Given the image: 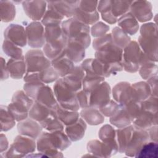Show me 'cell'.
<instances>
[{
  "label": "cell",
  "instance_id": "6da1fadb",
  "mask_svg": "<svg viewBox=\"0 0 158 158\" xmlns=\"http://www.w3.org/2000/svg\"><path fill=\"white\" fill-rule=\"evenodd\" d=\"M122 56L123 49L114 43L96 51L94 58L101 63L105 78L109 77L111 75H116L123 70Z\"/></svg>",
  "mask_w": 158,
  "mask_h": 158
},
{
  "label": "cell",
  "instance_id": "7a4b0ae2",
  "mask_svg": "<svg viewBox=\"0 0 158 158\" xmlns=\"http://www.w3.org/2000/svg\"><path fill=\"white\" fill-rule=\"evenodd\" d=\"M138 43L144 54L151 60L157 62V27L156 23L148 22L140 28Z\"/></svg>",
  "mask_w": 158,
  "mask_h": 158
},
{
  "label": "cell",
  "instance_id": "3957f363",
  "mask_svg": "<svg viewBox=\"0 0 158 158\" xmlns=\"http://www.w3.org/2000/svg\"><path fill=\"white\" fill-rule=\"evenodd\" d=\"M64 34L69 40H72L81 43L85 49L91 43L90 28L73 17L64 20L61 23Z\"/></svg>",
  "mask_w": 158,
  "mask_h": 158
},
{
  "label": "cell",
  "instance_id": "277c9868",
  "mask_svg": "<svg viewBox=\"0 0 158 158\" xmlns=\"http://www.w3.org/2000/svg\"><path fill=\"white\" fill-rule=\"evenodd\" d=\"M34 101L23 90H18L13 94L11 102L7 107L15 120L19 122L28 118Z\"/></svg>",
  "mask_w": 158,
  "mask_h": 158
},
{
  "label": "cell",
  "instance_id": "5b68a950",
  "mask_svg": "<svg viewBox=\"0 0 158 158\" xmlns=\"http://www.w3.org/2000/svg\"><path fill=\"white\" fill-rule=\"evenodd\" d=\"M53 91L58 104L62 107L78 111L80 105L76 97V93L71 90L64 82L62 78H59L53 86Z\"/></svg>",
  "mask_w": 158,
  "mask_h": 158
},
{
  "label": "cell",
  "instance_id": "8992f818",
  "mask_svg": "<svg viewBox=\"0 0 158 158\" xmlns=\"http://www.w3.org/2000/svg\"><path fill=\"white\" fill-rule=\"evenodd\" d=\"M36 139L24 136L17 135L9 148L4 152V157H23L35 151L36 148Z\"/></svg>",
  "mask_w": 158,
  "mask_h": 158
},
{
  "label": "cell",
  "instance_id": "52a82bcc",
  "mask_svg": "<svg viewBox=\"0 0 158 158\" xmlns=\"http://www.w3.org/2000/svg\"><path fill=\"white\" fill-rule=\"evenodd\" d=\"M143 52L136 41H131L123 49L122 65L125 71L136 73L139 68V64Z\"/></svg>",
  "mask_w": 158,
  "mask_h": 158
},
{
  "label": "cell",
  "instance_id": "ba28073f",
  "mask_svg": "<svg viewBox=\"0 0 158 158\" xmlns=\"http://www.w3.org/2000/svg\"><path fill=\"white\" fill-rule=\"evenodd\" d=\"M25 59L27 72H40L51 66V61L39 49L28 51L25 55Z\"/></svg>",
  "mask_w": 158,
  "mask_h": 158
},
{
  "label": "cell",
  "instance_id": "9c48e42d",
  "mask_svg": "<svg viewBox=\"0 0 158 158\" xmlns=\"http://www.w3.org/2000/svg\"><path fill=\"white\" fill-rule=\"evenodd\" d=\"M27 44L34 49L43 48L46 43L44 28L41 22L33 21L28 24L25 28Z\"/></svg>",
  "mask_w": 158,
  "mask_h": 158
},
{
  "label": "cell",
  "instance_id": "30bf717a",
  "mask_svg": "<svg viewBox=\"0 0 158 158\" xmlns=\"http://www.w3.org/2000/svg\"><path fill=\"white\" fill-rule=\"evenodd\" d=\"M111 88L109 83L102 81L90 93V106L95 108H100L110 100Z\"/></svg>",
  "mask_w": 158,
  "mask_h": 158
},
{
  "label": "cell",
  "instance_id": "8fae6325",
  "mask_svg": "<svg viewBox=\"0 0 158 158\" xmlns=\"http://www.w3.org/2000/svg\"><path fill=\"white\" fill-rule=\"evenodd\" d=\"M149 141L150 139L147 130L135 128L131 140L124 154L128 157H135L143 145Z\"/></svg>",
  "mask_w": 158,
  "mask_h": 158
},
{
  "label": "cell",
  "instance_id": "7c38bea8",
  "mask_svg": "<svg viewBox=\"0 0 158 158\" xmlns=\"http://www.w3.org/2000/svg\"><path fill=\"white\" fill-rule=\"evenodd\" d=\"M152 6L148 1H133L130 12L139 22H146L153 17Z\"/></svg>",
  "mask_w": 158,
  "mask_h": 158
},
{
  "label": "cell",
  "instance_id": "4fadbf2b",
  "mask_svg": "<svg viewBox=\"0 0 158 158\" xmlns=\"http://www.w3.org/2000/svg\"><path fill=\"white\" fill-rule=\"evenodd\" d=\"M4 37L20 48L27 44L25 28L19 24L12 23L7 27L4 31Z\"/></svg>",
  "mask_w": 158,
  "mask_h": 158
},
{
  "label": "cell",
  "instance_id": "5bb4252c",
  "mask_svg": "<svg viewBox=\"0 0 158 158\" xmlns=\"http://www.w3.org/2000/svg\"><path fill=\"white\" fill-rule=\"evenodd\" d=\"M36 149L48 156V157H62L64 156L60 151L56 149L50 138L49 132L42 131L36 139Z\"/></svg>",
  "mask_w": 158,
  "mask_h": 158
},
{
  "label": "cell",
  "instance_id": "9a60e30c",
  "mask_svg": "<svg viewBox=\"0 0 158 158\" xmlns=\"http://www.w3.org/2000/svg\"><path fill=\"white\" fill-rule=\"evenodd\" d=\"M22 7L26 15L33 21L41 20L46 11L47 1H25Z\"/></svg>",
  "mask_w": 158,
  "mask_h": 158
},
{
  "label": "cell",
  "instance_id": "2e32d148",
  "mask_svg": "<svg viewBox=\"0 0 158 158\" xmlns=\"http://www.w3.org/2000/svg\"><path fill=\"white\" fill-rule=\"evenodd\" d=\"M112 94L114 98L120 106H123L133 99L131 85L127 81L117 83L112 88Z\"/></svg>",
  "mask_w": 158,
  "mask_h": 158
},
{
  "label": "cell",
  "instance_id": "e0dca14e",
  "mask_svg": "<svg viewBox=\"0 0 158 158\" xmlns=\"http://www.w3.org/2000/svg\"><path fill=\"white\" fill-rule=\"evenodd\" d=\"M17 131L20 135L36 139L43 131V128L39 122L28 117L18 122Z\"/></svg>",
  "mask_w": 158,
  "mask_h": 158
},
{
  "label": "cell",
  "instance_id": "ac0fdd59",
  "mask_svg": "<svg viewBox=\"0 0 158 158\" xmlns=\"http://www.w3.org/2000/svg\"><path fill=\"white\" fill-rule=\"evenodd\" d=\"M85 72L80 65H75L72 70L62 77L65 84L73 91L77 93L82 89V82Z\"/></svg>",
  "mask_w": 158,
  "mask_h": 158
},
{
  "label": "cell",
  "instance_id": "d6986e66",
  "mask_svg": "<svg viewBox=\"0 0 158 158\" xmlns=\"http://www.w3.org/2000/svg\"><path fill=\"white\" fill-rule=\"evenodd\" d=\"M67 43V38L64 35L60 39L45 43L43 47V51L45 56L51 61L59 56L65 50Z\"/></svg>",
  "mask_w": 158,
  "mask_h": 158
},
{
  "label": "cell",
  "instance_id": "ffe728a7",
  "mask_svg": "<svg viewBox=\"0 0 158 158\" xmlns=\"http://www.w3.org/2000/svg\"><path fill=\"white\" fill-rule=\"evenodd\" d=\"M85 49V47L79 42L67 39L65 53L73 63H78L84 59Z\"/></svg>",
  "mask_w": 158,
  "mask_h": 158
},
{
  "label": "cell",
  "instance_id": "44dd1931",
  "mask_svg": "<svg viewBox=\"0 0 158 158\" xmlns=\"http://www.w3.org/2000/svg\"><path fill=\"white\" fill-rule=\"evenodd\" d=\"M86 148L88 152L94 157L107 158L115 154L109 146L98 139L88 141Z\"/></svg>",
  "mask_w": 158,
  "mask_h": 158
},
{
  "label": "cell",
  "instance_id": "7402d4cb",
  "mask_svg": "<svg viewBox=\"0 0 158 158\" xmlns=\"http://www.w3.org/2000/svg\"><path fill=\"white\" fill-rule=\"evenodd\" d=\"M98 136L101 141L109 146L116 154L118 152V144L116 130L109 124L103 125L98 131Z\"/></svg>",
  "mask_w": 158,
  "mask_h": 158
},
{
  "label": "cell",
  "instance_id": "603a6c76",
  "mask_svg": "<svg viewBox=\"0 0 158 158\" xmlns=\"http://www.w3.org/2000/svg\"><path fill=\"white\" fill-rule=\"evenodd\" d=\"M7 67L10 77L14 79H21L27 73L25 56L20 58H10L7 62Z\"/></svg>",
  "mask_w": 158,
  "mask_h": 158
},
{
  "label": "cell",
  "instance_id": "cb8c5ba5",
  "mask_svg": "<svg viewBox=\"0 0 158 158\" xmlns=\"http://www.w3.org/2000/svg\"><path fill=\"white\" fill-rule=\"evenodd\" d=\"M132 123L135 128L147 130L152 126L157 125V113H152L142 109V111Z\"/></svg>",
  "mask_w": 158,
  "mask_h": 158
},
{
  "label": "cell",
  "instance_id": "d4e9b609",
  "mask_svg": "<svg viewBox=\"0 0 158 158\" xmlns=\"http://www.w3.org/2000/svg\"><path fill=\"white\" fill-rule=\"evenodd\" d=\"M51 66L62 78L70 73L74 68V63L66 56L64 51L57 58L51 60Z\"/></svg>",
  "mask_w": 158,
  "mask_h": 158
},
{
  "label": "cell",
  "instance_id": "484cf974",
  "mask_svg": "<svg viewBox=\"0 0 158 158\" xmlns=\"http://www.w3.org/2000/svg\"><path fill=\"white\" fill-rule=\"evenodd\" d=\"M117 23L118 27L127 35H134L139 30V23L130 11L119 17Z\"/></svg>",
  "mask_w": 158,
  "mask_h": 158
},
{
  "label": "cell",
  "instance_id": "4316f807",
  "mask_svg": "<svg viewBox=\"0 0 158 158\" xmlns=\"http://www.w3.org/2000/svg\"><path fill=\"white\" fill-rule=\"evenodd\" d=\"M35 101H37L52 110H55L59 105L53 90L46 85L39 90Z\"/></svg>",
  "mask_w": 158,
  "mask_h": 158
},
{
  "label": "cell",
  "instance_id": "83f0119b",
  "mask_svg": "<svg viewBox=\"0 0 158 158\" xmlns=\"http://www.w3.org/2000/svg\"><path fill=\"white\" fill-rule=\"evenodd\" d=\"M86 127V123L81 117H80L75 123L65 127V133L71 141H78L85 136Z\"/></svg>",
  "mask_w": 158,
  "mask_h": 158
},
{
  "label": "cell",
  "instance_id": "f1b7e54d",
  "mask_svg": "<svg viewBox=\"0 0 158 158\" xmlns=\"http://www.w3.org/2000/svg\"><path fill=\"white\" fill-rule=\"evenodd\" d=\"M135 127L133 125L117 128L116 130V137L118 144V152L125 153V151L131 140Z\"/></svg>",
  "mask_w": 158,
  "mask_h": 158
},
{
  "label": "cell",
  "instance_id": "f546056e",
  "mask_svg": "<svg viewBox=\"0 0 158 158\" xmlns=\"http://www.w3.org/2000/svg\"><path fill=\"white\" fill-rule=\"evenodd\" d=\"M80 117L90 125H98L104 122V116L99 109L93 107L83 108L80 113Z\"/></svg>",
  "mask_w": 158,
  "mask_h": 158
},
{
  "label": "cell",
  "instance_id": "4dcf8cb0",
  "mask_svg": "<svg viewBox=\"0 0 158 158\" xmlns=\"http://www.w3.org/2000/svg\"><path fill=\"white\" fill-rule=\"evenodd\" d=\"M138 71L142 78L148 80L151 77L157 75V65L156 62L148 58L143 52Z\"/></svg>",
  "mask_w": 158,
  "mask_h": 158
},
{
  "label": "cell",
  "instance_id": "1f68e13d",
  "mask_svg": "<svg viewBox=\"0 0 158 158\" xmlns=\"http://www.w3.org/2000/svg\"><path fill=\"white\" fill-rule=\"evenodd\" d=\"M80 1H51L54 8L64 18L73 17L75 9L78 7Z\"/></svg>",
  "mask_w": 158,
  "mask_h": 158
},
{
  "label": "cell",
  "instance_id": "d6a6232c",
  "mask_svg": "<svg viewBox=\"0 0 158 158\" xmlns=\"http://www.w3.org/2000/svg\"><path fill=\"white\" fill-rule=\"evenodd\" d=\"M52 109L46 106L35 101L29 110L28 117L40 123L48 118L52 112Z\"/></svg>",
  "mask_w": 158,
  "mask_h": 158
},
{
  "label": "cell",
  "instance_id": "836d02e7",
  "mask_svg": "<svg viewBox=\"0 0 158 158\" xmlns=\"http://www.w3.org/2000/svg\"><path fill=\"white\" fill-rule=\"evenodd\" d=\"M131 85L133 100L143 102L151 96V88L146 81H139Z\"/></svg>",
  "mask_w": 158,
  "mask_h": 158
},
{
  "label": "cell",
  "instance_id": "e575fe53",
  "mask_svg": "<svg viewBox=\"0 0 158 158\" xmlns=\"http://www.w3.org/2000/svg\"><path fill=\"white\" fill-rule=\"evenodd\" d=\"M57 118L65 126L75 123L80 118V114L78 111L72 110L61 107L59 104L55 109Z\"/></svg>",
  "mask_w": 158,
  "mask_h": 158
},
{
  "label": "cell",
  "instance_id": "d590c367",
  "mask_svg": "<svg viewBox=\"0 0 158 158\" xmlns=\"http://www.w3.org/2000/svg\"><path fill=\"white\" fill-rule=\"evenodd\" d=\"M64 19V17L54 8L51 1H47V10L41 19V23L43 26L62 23Z\"/></svg>",
  "mask_w": 158,
  "mask_h": 158
},
{
  "label": "cell",
  "instance_id": "8d00e7d4",
  "mask_svg": "<svg viewBox=\"0 0 158 158\" xmlns=\"http://www.w3.org/2000/svg\"><path fill=\"white\" fill-rule=\"evenodd\" d=\"M49 136L54 147L60 151L65 150L71 145L72 141L64 130L49 132Z\"/></svg>",
  "mask_w": 158,
  "mask_h": 158
},
{
  "label": "cell",
  "instance_id": "74e56055",
  "mask_svg": "<svg viewBox=\"0 0 158 158\" xmlns=\"http://www.w3.org/2000/svg\"><path fill=\"white\" fill-rule=\"evenodd\" d=\"M109 122L117 128H123L132 123V121L123 106H120L116 114L110 117Z\"/></svg>",
  "mask_w": 158,
  "mask_h": 158
},
{
  "label": "cell",
  "instance_id": "f35d334b",
  "mask_svg": "<svg viewBox=\"0 0 158 158\" xmlns=\"http://www.w3.org/2000/svg\"><path fill=\"white\" fill-rule=\"evenodd\" d=\"M40 123L43 128L49 132L64 130V125L57 118L55 110H53L51 115Z\"/></svg>",
  "mask_w": 158,
  "mask_h": 158
},
{
  "label": "cell",
  "instance_id": "ab89813d",
  "mask_svg": "<svg viewBox=\"0 0 158 158\" xmlns=\"http://www.w3.org/2000/svg\"><path fill=\"white\" fill-rule=\"evenodd\" d=\"M1 20L3 22H9L12 21L16 14L15 5L12 1H0Z\"/></svg>",
  "mask_w": 158,
  "mask_h": 158
},
{
  "label": "cell",
  "instance_id": "60d3db41",
  "mask_svg": "<svg viewBox=\"0 0 158 158\" xmlns=\"http://www.w3.org/2000/svg\"><path fill=\"white\" fill-rule=\"evenodd\" d=\"M102 19L109 24H114L117 22L118 19L115 17L111 11V1H99L97 7Z\"/></svg>",
  "mask_w": 158,
  "mask_h": 158
},
{
  "label": "cell",
  "instance_id": "b9f144b4",
  "mask_svg": "<svg viewBox=\"0 0 158 158\" xmlns=\"http://www.w3.org/2000/svg\"><path fill=\"white\" fill-rule=\"evenodd\" d=\"M15 120L6 106H1V131H7L15 125Z\"/></svg>",
  "mask_w": 158,
  "mask_h": 158
},
{
  "label": "cell",
  "instance_id": "7bdbcfd3",
  "mask_svg": "<svg viewBox=\"0 0 158 158\" xmlns=\"http://www.w3.org/2000/svg\"><path fill=\"white\" fill-rule=\"evenodd\" d=\"M73 18L79 22L86 25H94L99 19V12L97 11L93 13H87L80 10L78 7L75 9Z\"/></svg>",
  "mask_w": 158,
  "mask_h": 158
},
{
  "label": "cell",
  "instance_id": "ee69618b",
  "mask_svg": "<svg viewBox=\"0 0 158 158\" xmlns=\"http://www.w3.org/2000/svg\"><path fill=\"white\" fill-rule=\"evenodd\" d=\"M112 40L117 46L123 49L131 41V38L120 27H115L112 30Z\"/></svg>",
  "mask_w": 158,
  "mask_h": 158
},
{
  "label": "cell",
  "instance_id": "f6af8a7d",
  "mask_svg": "<svg viewBox=\"0 0 158 158\" xmlns=\"http://www.w3.org/2000/svg\"><path fill=\"white\" fill-rule=\"evenodd\" d=\"M157 142L149 141L143 145L135 157L139 158H157Z\"/></svg>",
  "mask_w": 158,
  "mask_h": 158
},
{
  "label": "cell",
  "instance_id": "bcb514c9",
  "mask_svg": "<svg viewBox=\"0 0 158 158\" xmlns=\"http://www.w3.org/2000/svg\"><path fill=\"white\" fill-rule=\"evenodd\" d=\"M64 35L61 23L52 24L45 27L44 36L46 43L56 41L60 39Z\"/></svg>",
  "mask_w": 158,
  "mask_h": 158
},
{
  "label": "cell",
  "instance_id": "7dc6e473",
  "mask_svg": "<svg viewBox=\"0 0 158 158\" xmlns=\"http://www.w3.org/2000/svg\"><path fill=\"white\" fill-rule=\"evenodd\" d=\"M132 1H111V11L113 15L118 19L128 12Z\"/></svg>",
  "mask_w": 158,
  "mask_h": 158
},
{
  "label": "cell",
  "instance_id": "c3c4849f",
  "mask_svg": "<svg viewBox=\"0 0 158 158\" xmlns=\"http://www.w3.org/2000/svg\"><path fill=\"white\" fill-rule=\"evenodd\" d=\"M104 77L99 76L85 75L82 82V89L85 91L91 93L97 86L104 81Z\"/></svg>",
  "mask_w": 158,
  "mask_h": 158
},
{
  "label": "cell",
  "instance_id": "681fc988",
  "mask_svg": "<svg viewBox=\"0 0 158 158\" xmlns=\"http://www.w3.org/2000/svg\"><path fill=\"white\" fill-rule=\"evenodd\" d=\"M2 48L4 52L10 58H20L23 56L21 48L6 39H4Z\"/></svg>",
  "mask_w": 158,
  "mask_h": 158
},
{
  "label": "cell",
  "instance_id": "f907efd6",
  "mask_svg": "<svg viewBox=\"0 0 158 158\" xmlns=\"http://www.w3.org/2000/svg\"><path fill=\"white\" fill-rule=\"evenodd\" d=\"M44 85L41 81H33L25 83L23 89L24 92L32 99L35 100L39 90Z\"/></svg>",
  "mask_w": 158,
  "mask_h": 158
},
{
  "label": "cell",
  "instance_id": "816d5d0a",
  "mask_svg": "<svg viewBox=\"0 0 158 158\" xmlns=\"http://www.w3.org/2000/svg\"><path fill=\"white\" fill-rule=\"evenodd\" d=\"M39 77L40 81L44 84L56 81L60 78L57 72L52 66L39 72Z\"/></svg>",
  "mask_w": 158,
  "mask_h": 158
},
{
  "label": "cell",
  "instance_id": "f5cc1de1",
  "mask_svg": "<svg viewBox=\"0 0 158 158\" xmlns=\"http://www.w3.org/2000/svg\"><path fill=\"white\" fill-rule=\"evenodd\" d=\"M128 112L132 122L142 111V103L135 100H131L123 106Z\"/></svg>",
  "mask_w": 158,
  "mask_h": 158
},
{
  "label": "cell",
  "instance_id": "db71d44e",
  "mask_svg": "<svg viewBox=\"0 0 158 158\" xmlns=\"http://www.w3.org/2000/svg\"><path fill=\"white\" fill-rule=\"evenodd\" d=\"M120 106L115 100L111 99L104 106L99 108V110L104 117H112L120 109Z\"/></svg>",
  "mask_w": 158,
  "mask_h": 158
},
{
  "label": "cell",
  "instance_id": "11a10c76",
  "mask_svg": "<svg viewBox=\"0 0 158 158\" xmlns=\"http://www.w3.org/2000/svg\"><path fill=\"white\" fill-rule=\"evenodd\" d=\"M114 43L111 33H107L105 35L95 38L93 41V47L97 51L106 46Z\"/></svg>",
  "mask_w": 158,
  "mask_h": 158
},
{
  "label": "cell",
  "instance_id": "9f6ffc18",
  "mask_svg": "<svg viewBox=\"0 0 158 158\" xmlns=\"http://www.w3.org/2000/svg\"><path fill=\"white\" fill-rule=\"evenodd\" d=\"M109 26L102 22H98L93 25L90 30L91 35L95 38L102 36L109 31Z\"/></svg>",
  "mask_w": 158,
  "mask_h": 158
},
{
  "label": "cell",
  "instance_id": "6f0895ef",
  "mask_svg": "<svg viewBox=\"0 0 158 158\" xmlns=\"http://www.w3.org/2000/svg\"><path fill=\"white\" fill-rule=\"evenodd\" d=\"M141 103L143 110L152 113H157V97L151 96Z\"/></svg>",
  "mask_w": 158,
  "mask_h": 158
},
{
  "label": "cell",
  "instance_id": "680465c9",
  "mask_svg": "<svg viewBox=\"0 0 158 158\" xmlns=\"http://www.w3.org/2000/svg\"><path fill=\"white\" fill-rule=\"evenodd\" d=\"M76 97L80 108H85L90 106V93L85 91L83 89L76 93Z\"/></svg>",
  "mask_w": 158,
  "mask_h": 158
},
{
  "label": "cell",
  "instance_id": "91938a15",
  "mask_svg": "<svg viewBox=\"0 0 158 158\" xmlns=\"http://www.w3.org/2000/svg\"><path fill=\"white\" fill-rule=\"evenodd\" d=\"M98 1H80L78 7L82 11L87 13H93L97 11Z\"/></svg>",
  "mask_w": 158,
  "mask_h": 158
},
{
  "label": "cell",
  "instance_id": "94428289",
  "mask_svg": "<svg viewBox=\"0 0 158 158\" xmlns=\"http://www.w3.org/2000/svg\"><path fill=\"white\" fill-rule=\"evenodd\" d=\"M148 85H149V87L151 88V96H156L157 97V93H158V85H157V75H154L147 80L146 81Z\"/></svg>",
  "mask_w": 158,
  "mask_h": 158
},
{
  "label": "cell",
  "instance_id": "6125c7cd",
  "mask_svg": "<svg viewBox=\"0 0 158 158\" xmlns=\"http://www.w3.org/2000/svg\"><path fill=\"white\" fill-rule=\"evenodd\" d=\"M1 80H4L7 79L9 77L10 74L7 67V64L6 63V61L2 57L1 58Z\"/></svg>",
  "mask_w": 158,
  "mask_h": 158
},
{
  "label": "cell",
  "instance_id": "be15d7a7",
  "mask_svg": "<svg viewBox=\"0 0 158 158\" xmlns=\"http://www.w3.org/2000/svg\"><path fill=\"white\" fill-rule=\"evenodd\" d=\"M150 141L157 142V125H153L147 130Z\"/></svg>",
  "mask_w": 158,
  "mask_h": 158
},
{
  "label": "cell",
  "instance_id": "e7e4bbea",
  "mask_svg": "<svg viewBox=\"0 0 158 158\" xmlns=\"http://www.w3.org/2000/svg\"><path fill=\"white\" fill-rule=\"evenodd\" d=\"M9 143L6 136L1 133V154L6 152L9 148Z\"/></svg>",
  "mask_w": 158,
  "mask_h": 158
}]
</instances>
